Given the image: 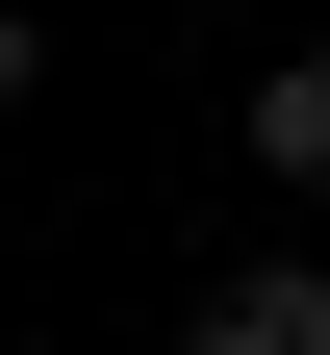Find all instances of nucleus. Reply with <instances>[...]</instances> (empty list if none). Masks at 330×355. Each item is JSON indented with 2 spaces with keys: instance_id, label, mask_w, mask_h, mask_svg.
I'll use <instances>...</instances> for the list:
<instances>
[{
  "instance_id": "obj_1",
  "label": "nucleus",
  "mask_w": 330,
  "mask_h": 355,
  "mask_svg": "<svg viewBox=\"0 0 330 355\" xmlns=\"http://www.w3.org/2000/svg\"><path fill=\"white\" fill-rule=\"evenodd\" d=\"M204 355H330V254H254V279H204Z\"/></svg>"
},
{
  "instance_id": "obj_2",
  "label": "nucleus",
  "mask_w": 330,
  "mask_h": 355,
  "mask_svg": "<svg viewBox=\"0 0 330 355\" xmlns=\"http://www.w3.org/2000/svg\"><path fill=\"white\" fill-rule=\"evenodd\" d=\"M254 178H330V51H279V76H254Z\"/></svg>"
},
{
  "instance_id": "obj_3",
  "label": "nucleus",
  "mask_w": 330,
  "mask_h": 355,
  "mask_svg": "<svg viewBox=\"0 0 330 355\" xmlns=\"http://www.w3.org/2000/svg\"><path fill=\"white\" fill-rule=\"evenodd\" d=\"M26 76H51V51H26V0H0V102H26Z\"/></svg>"
}]
</instances>
